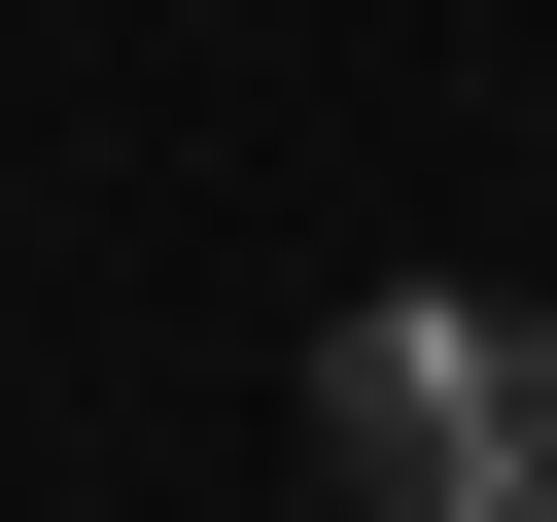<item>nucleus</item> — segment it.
<instances>
[{"instance_id": "nucleus-1", "label": "nucleus", "mask_w": 557, "mask_h": 522, "mask_svg": "<svg viewBox=\"0 0 557 522\" xmlns=\"http://www.w3.org/2000/svg\"><path fill=\"white\" fill-rule=\"evenodd\" d=\"M313 487L348 522H557V313H487V278L313 313Z\"/></svg>"}]
</instances>
